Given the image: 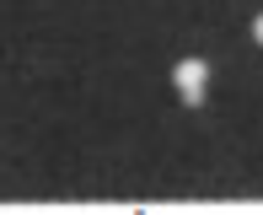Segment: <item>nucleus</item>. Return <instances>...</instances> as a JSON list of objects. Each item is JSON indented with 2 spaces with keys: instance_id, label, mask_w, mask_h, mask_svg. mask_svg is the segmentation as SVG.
I'll list each match as a JSON object with an SVG mask.
<instances>
[{
  "instance_id": "obj_1",
  "label": "nucleus",
  "mask_w": 263,
  "mask_h": 215,
  "mask_svg": "<svg viewBox=\"0 0 263 215\" xmlns=\"http://www.w3.org/2000/svg\"><path fill=\"white\" fill-rule=\"evenodd\" d=\"M172 81H177V92H183V102L199 107V102H204V81H210V59L183 54V59L172 65Z\"/></svg>"
},
{
  "instance_id": "obj_2",
  "label": "nucleus",
  "mask_w": 263,
  "mask_h": 215,
  "mask_svg": "<svg viewBox=\"0 0 263 215\" xmlns=\"http://www.w3.org/2000/svg\"><path fill=\"white\" fill-rule=\"evenodd\" d=\"M253 43H263V11L253 16Z\"/></svg>"
}]
</instances>
